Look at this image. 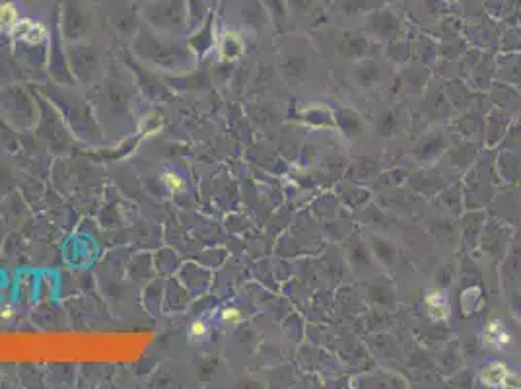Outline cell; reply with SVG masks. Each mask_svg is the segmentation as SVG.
Listing matches in <instances>:
<instances>
[{
    "instance_id": "obj_1",
    "label": "cell",
    "mask_w": 521,
    "mask_h": 389,
    "mask_svg": "<svg viewBox=\"0 0 521 389\" xmlns=\"http://www.w3.org/2000/svg\"><path fill=\"white\" fill-rule=\"evenodd\" d=\"M14 37H18L20 41L30 45H39L43 43L45 39L49 37V32L41 22L37 20H20L14 25V29L10 32Z\"/></svg>"
},
{
    "instance_id": "obj_2",
    "label": "cell",
    "mask_w": 521,
    "mask_h": 389,
    "mask_svg": "<svg viewBox=\"0 0 521 389\" xmlns=\"http://www.w3.org/2000/svg\"><path fill=\"white\" fill-rule=\"evenodd\" d=\"M20 22V14L16 4L12 2H2L0 4V29L2 32H12L14 25Z\"/></svg>"
},
{
    "instance_id": "obj_3",
    "label": "cell",
    "mask_w": 521,
    "mask_h": 389,
    "mask_svg": "<svg viewBox=\"0 0 521 389\" xmlns=\"http://www.w3.org/2000/svg\"><path fill=\"white\" fill-rule=\"evenodd\" d=\"M508 378H510V374L502 364H492L482 372V381L488 385H502Z\"/></svg>"
},
{
    "instance_id": "obj_4",
    "label": "cell",
    "mask_w": 521,
    "mask_h": 389,
    "mask_svg": "<svg viewBox=\"0 0 521 389\" xmlns=\"http://www.w3.org/2000/svg\"><path fill=\"white\" fill-rule=\"evenodd\" d=\"M428 310H430V315L434 317V319H445L447 317V313H449V306L445 304L444 296L442 294H432V296H428Z\"/></svg>"
},
{
    "instance_id": "obj_5",
    "label": "cell",
    "mask_w": 521,
    "mask_h": 389,
    "mask_svg": "<svg viewBox=\"0 0 521 389\" xmlns=\"http://www.w3.org/2000/svg\"><path fill=\"white\" fill-rule=\"evenodd\" d=\"M162 183L169 193H177V191L183 189V177H181L179 173H175V171H165V173H162Z\"/></svg>"
},
{
    "instance_id": "obj_6",
    "label": "cell",
    "mask_w": 521,
    "mask_h": 389,
    "mask_svg": "<svg viewBox=\"0 0 521 389\" xmlns=\"http://www.w3.org/2000/svg\"><path fill=\"white\" fill-rule=\"evenodd\" d=\"M189 335H191V339H193V341H202V339H207V335H208V325L205 321L191 323V327H189Z\"/></svg>"
},
{
    "instance_id": "obj_7",
    "label": "cell",
    "mask_w": 521,
    "mask_h": 389,
    "mask_svg": "<svg viewBox=\"0 0 521 389\" xmlns=\"http://www.w3.org/2000/svg\"><path fill=\"white\" fill-rule=\"evenodd\" d=\"M222 321L229 323V325H236V323L241 321V311L238 308H226L222 311Z\"/></svg>"
},
{
    "instance_id": "obj_8",
    "label": "cell",
    "mask_w": 521,
    "mask_h": 389,
    "mask_svg": "<svg viewBox=\"0 0 521 389\" xmlns=\"http://www.w3.org/2000/svg\"><path fill=\"white\" fill-rule=\"evenodd\" d=\"M12 315H14V310H12V306H4V308L0 310V317H2V319H10Z\"/></svg>"
}]
</instances>
